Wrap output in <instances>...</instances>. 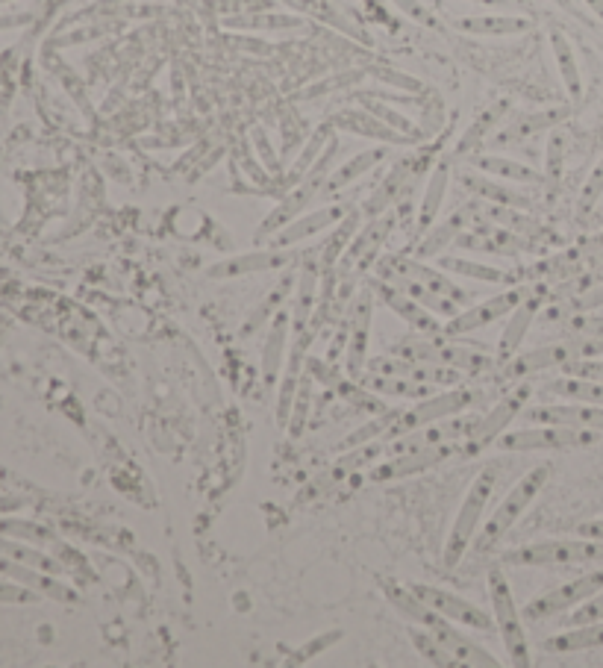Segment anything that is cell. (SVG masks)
I'll return each mask as SVG.
<instances>
[{
  "label": "cell",
  "mask_w": 603,
  "mask_h": 668,
  "mask_svg": "<svg viewBox=\"0 0 603 668\" xmlns=\"http://www.w3.org/2000/svg\"><path fill=\"white\" fill-rule=\"evenodd\" d=\"M389 354H398L403 360L412 362H430V365H448L459 368L468 377L477 374H495L501 368V362L495 354H486L477 345H462L456 342V336H424V339H401L392 345Z\"/></svg>",
  "instance_id": "1"
},
{
  "label": "cell",
  "mask_w": 603,
  "mask_h": 668,
  "mask_svg": "<svg viewBox=\"0 0 603 668\" xmlns=\"http://www.w3.org/2000/svg\"><path fill=\"white\" fill-rule=\"evenodd\" d=\"M506 566H603V542L598 539H545L521 548H509L501 557Z\"/></svg>",
  "instance_id": "2"
},
{
  "label": "cell",
  "mask_w": 603,
  "mask_h": 668,
  "mask_svg": "<svg viewBox=\"0 0 603 668\" xmlns=\"http://www.w3.org/2000/svg\"><path fill=\"white\" fill-rule=\"evenodd\" d=\"M498 477H501V468L498 465H486L474 477V483L468 486V495L462 498V507H459V513L453 518V527L451 533H448V542H445V554H442L445 568L459 566L465 551L471 548V539H474L477 524H480V518L486 513V504H489V498H492V492L498 486Z\"/></svg>",
  "instance_id": "3"
},
{
  "label": "cell",
  "mask_w": 603,
  "mask_h": 668,
  "mask_svg": "<svg viewBox=\"0 0 603 668\" xmlns=\"http://www.w3.org/2000/svg\"><path fill=\"white\" fill-rule=\"evenodd\" d=\"M598 430L583 427H562V424H536V427H518L498 436L495 448L506 454H530V451H571V448H589L598 445Z\"/></svg>",
  "instance_id": "4"
},
{
  "label": "cell",
  "mask_w": 603,
  "mask_h": 668,
  "mask_svg": "<svg viewBox=\"0 0 603 668\" xmlns=\"http://www.w3.org/2000/svg\"><path fill=\"white\" fill-rule=\"evenodd\" d=\"M601 339H586V336H577L571 342H553V345H542V348H533V351H524V354H515L512 360H506L498 368V377L503 383H518V380H527L539 371H551V368H562L568 362L583 360V357H592L603 351Z\"/></svg>",
  "instance_id": "5"
},
{
  "label": "cell",
  "mask_w": 603,
  "mask_h": 668,
  "mask_svg": "<svg viewBox=\"0 0 603 668\" xmlns=\"http://www.w3.org/2000/svg\"><path fill=\"white\" fill-rule=\"evenodd\" d=\"M489 598H492V618L495 627L501 633L503 648L509 654V666L530 668V645H527V633H524V616L515 604V595L509 589V580L503 574V568L489 571Z\"/></svg>",
  "instance_id": "6"
},
{
  "label": "cell",
  "mask_w": 603,
  "mask_h": 668,
  "mask_svg": "<svg viewBox=\"0 0 603 668\" xmlns=\"http://www.w3.org/2000/svg\"><path fill=\"white\" fill-rule=\"evenodd\" d=\"M480 398H483V392L465 389L462 383H459V386H448V389H439V392L415 401L412 407L401 410L395 427H392L389 436H386V442L401 439V436L412 433V430H421V427H427V424H433V421H439V418H448V415H459V412L471 410L474 404H480Z\"/></svg>",
  "instance_id": "7"
},
{
  "label": "cell",
  "mask_w": 603,
  "mask_h": 668,
  "mask_svg": "<svg viewBox=\"0 0 603 668\" xmlns=\"http://www.w3.org/2000/svg\"><path fill=\"white\" fill-rule=\"evenodd\" d=\"M548 477H551V465H533V468L506 492V498L495 507L492 518H489L486 527H483V542H480V548H489V545L501 542L503 536L515 527V521L524 515V510L539 498V492L545 489Z\"/></svg>",
  "instance_id": "8"
},
{
  "label": "cell",
  "mask_w": 603,
  "mask_h": 668,
  "mask_svg": "<svg viewBox=\"0 0 603 668\" xmlns=\"http://www.w3.org/2000/svg\"><path fill=\"white\" fill-rule=\"evenodd\" d=\"M530 395H533V386L530 383H515V389H509L506 395H503L501 401L492 407V410L486 412V415H477V421H474V427H471V433L465 436V442H462V454H468V457H474V454H480V451H486V448H492L495 442H498V436L509 430V424L521 415V410L527 407V401H530Z\"/></svg>",
  "instance_id": "9"
},
{
  "label": "cell",
  "mask_w": 603,
  "mask_h": 668,
  "mask_svg": "<svg viewBox=\"0 0 603 668\" xmlns=\"http://www.w3.org/2000/svg\"><path fill=\"white\" fill-rule=\"evenodd\" d=\"M601 589L603 566L589 571V574H583V577H574V580H568V583H562V586H556V589L542 592V595L533 598L527 607H521V616L527 618V621H545V618L562 616V613L580 607L586 598H592V595L601 592Z\"/></svg>",
  "instance_id": "10"
},
{
  "label": "cell",
  "mask_w": 603,
  "mask_h": 668,
  "mask_svg": "<svg viewBox=\"0 0 603 668\" xmlns=\"http://www.w3.org/2000/svg\"><path fill=\"white\" fill-rule=\"evenodd\" d=\"M527 292H530L527 286H509V289H503V292L492 295V298H486V301H480V304H474V307L456 312L453 318L445 321L442 336H456V339H462V336H468V333H474V330H483V327L501 321V318H506L512 309L527 298Z\"/></svg>",
  "instance_id": "11"
},
{
  "label": "cell",
  "mask_w": 603,
  "mask_h": 668,
  "mask_svg": "<svg viewBox=\"0 0 603 668\" xmlns=\"http://www.w3.org/2000/svg\"><path fill=\"white\" fill-rule=\"evenodd\" d=\"M374 289L371 283L356 292L348 307V339H345V374L359 380L368 365V339H371V318H374Z\"/></svg>",
  "instance_id": "12"
},
{
  "label": "cell",
  "mask_w": 603,
  "mask_h": 668,
  "mask_svg": "<svg viewBox=\"0 0 603 668\" xmlns=\"http://www.w3.org/2000/svg\"><path fill=\"white\" fill-rule=\"evenodd\" d=\"M389 274H401V277H409V280H415V283H421L424 289H430V292H436V295H442V298H448L453 304H465V301H471V292L468 289H462L453 277H448L439 265L433 268V265H424V259H412V257H383L377 262V277H389Z\"/></svg>",
  "instance_id": "13"
},
{
  "label": "cell",
  "mask_w": 603,
  "mask_h": 668,
  "mask_svg": "<svg viewBox=\"0 0 603 668\" xmlns=\"http://www.w3.org/2000/svg\"><path fill=\"white\" fill-rule=\"evenodd\" d=\"M395 224H398V215H395V212H383V215H377V218H368V221L356 230L353 242L348 245L345 257H342V262H339L336 268H339V271H351V274L368 271V268L374 265L377 254H380L383 242L392 236V227H395Z\"/></svg>",
  "instance_id": "14"
},
{
  "label": "cell",
  "mask_w": 603,
  "mask_h": 668,
  "mask_svg": "<svg viewBox=\"0 0 603 668\" xmlns=\"http://www.w3.org/2000/svg\"><path fill=\"white\" fill-rule=\"evenodd\" d=\"M477 415H448V418H439L421 430H412L401 439H392L386 442V454H403V451H415V448H430V445H462L465 436L471 433Z\"/></svg>",
  "instance_id": "15"
},
{
  "label": "cell",
  "mask_w": 603,
  "mask_h": 668,
  "mask_svg": "<svg viewBox=\"0 0 603 668\" xmlns=\"http://www.w3.org/2000/svg\"><path fill=\"white\" fill-rule=\"evenodd\" d=\"M292 262H298V254L289 248H259L251 254H236L230 259H221L215 265L206 268L209 280H239V277H251V274H265V271H280L289 268Z\"/></svg>",
  "instance_id": "16"
},
{
  "label": "cell",
  "mask_w": 603,
  "mask_h": 668,
  "mask_svg": "<svg viewBox=\"0 0 603 668\" xmlns=\"http://www.w3.org/2000/svg\"><path fill=\"white\" fill-rule=\"evenodd\" d=\"M456 451H462V445H430V448H415V451H403V454H392V460L377 463L368 471V480L386 483V480H403L421 471H430L445 460H451Z\"/></svg>",
  "instance_id": "17"
},
{
  "label": "cell",
  "mask_w": 603,
  "mask_h": 668,
  "mask_svg": "<svg viewBox=\"0 0 603 668\" xmlns=\"http://www.w3.org/2000/svg\"><path fill=\"white\" fill-rule=\"evenodd\" d=\"M409 589H412L427 607H433L439 616L451 618V621L468 627V630H492V624H495V618L489 616V613H483V610L474 607L471 601H465V598H459V595H453V592H445V589H439V586L409 583Z\"/></svg>",
  "instance_id": "18"
},
{
  "label": "cell",
  "mask_w": 603,
  "mask_h": 668,
  "mask_svg": "<svg viewBox=\"0 0 603 668\" xmlns=\"http://www.w3.org/2000/svg\"><path fill=\"white\" fill-rule=\"evenodd\" d=\"M371 289H374V295H377V301H380L383 307L392 309L401 321H406L409 327H415L418 333H424V336H442L445 321H442L436 312H430L424 304H418L415 298L403 295L401 289H395L389 280L377 277V280H371Z\"/></svg>",
  "instance_id": "19"
},
{
  "label": "cell",
  "mask_w": 603,
  "mask_h": 668,
  "mask_svg": "<svg viewBox=\"0 0 603 668\" xmlns=\"http://www.w3.org/2000/svg\"><path fill=\"white\" fill-rule=\"evenodd\" d=\"M518 418L533 421V424H562V427H583V430H598V433H603V407L580 404V401L524 407Z\"/></svg>",
  "instance_id": "20"
},
{
  "label": "cell",
  "mask_w": 603,
  "mask_h": 668,
  "mask_svg": "<svg viewBox=\"0 0 603 668\" xmlns=\"http://www.w3.org/2000/svg\"><path fill=\"white\" fill-rule=\"evenodd\" d=\"M480 218H483V206L480 204L459 206L453 215H448V221L433 224V227H430V230L421 236V242H418V248H415L418 259L439 257V254H445L453 242H456V239H459V236H462L468 227H474V221H480Z\"/></svg>",
  "instance_id": "21"
},
{
  "label": "cell",
  "mask_w": 603,
  "mask_h": 668,
  "mask_svg": "<svg viewBox=\"0 0 603 668\" xmlns=\"http://www.w3.org/2000/svg\"><path fill=\"white\" fill-rule=\"evenodd\" d=\"M456 248H465V251H480V254H498V257H515V254H524L530 251L533 245L515 233V230H506L501 224L495 227H468L456 242Z\"/></svg>",
  "instance_id": "22"
},
{
  "label": "cell",
  "mask_w": 603,
  "mask_h": 668,
  "mask_svg": "<svg viewBox=\"0 0 603 668\" xmlns=\"http://www.w3.org/2000/svg\"><path fill=\"white\" fill-rule=\"evenodd\" d=\"M345 215H348V206H321V209H315V212H303V215H298L295 221H289L286 227H280V230L271 236V245H274V248L301 245L303 239H312V236H318L321 230L336 227Z\"/></svg>",
  "instance_id": "23"
},
{
  "label": "cell",
  "mask_w": 603,
  "mask_h": 668,
  "mask_svg": "<svg viewBox=\"0 0 603 668\" xmlns=\"http://www.w3.org/2000/svg\"><path fill=\"white\" fill-rule=\"evenodd\" d=\"M289 336H292V312H277L271 318V327H268V336H265V345H262V383L265 389L271 392L283 374V365L289 357Z\"/></svg>",
  "instance_id": "24"
},
{
  "label": "cell",
  "mask_w": 603,
  "mask_h": 668,
  "mask_svg": "<svg viewBox=\"0 0 603 668\" xmlns=\"http://www.w3.org/2000/svg\"><path fill=\"white\" fill-rule=\"evenodd\" d=\"M542 304H545V301H542V292H539V289H530V292H527V298H524L518 307L506 315L501 342H498V351H495V357H498L501 365L518 354V348H521V342H524V336H527L530 324L536 321V315H539Z\"/></svg>",
  "instance_id": "25"
},
{
  "label": "cell",
  "mask_w": 603,
  "mask_h": 668,
  "mask_svg": "<svg viewBox=\"0 0 603 668\" xmlns=\"http://www.w3.org/2000/svg\"><path fill=\"white\" fill-rule=\"evenodd\" d=\"M330 124L339 127V130H348L353 136L377 139V142H386V145H412V142H415V139L398 133L395 127H389L386 121H380L377 115H371L365 106H362V109H342Z\"/></svg>",
  "instance_id": "26"
},
{
  "label": "cell",
  "mask_w": 603,
  "mask_h": 668,
  "mask_svg": "<svg viewBox=\"0 0 603 668\" xmlns=\"http://www.w3.org/2000/svg\"><path fill=\"white\" fill-rule=\"evenodd\" d=\"M301 274H298V295H295V309H292V336L303 333L309 327V318L315 312V289H318V277H321V265H318V251H306L301 259Z\"/></svg>",
  "instance_id": "27"
},
{
  "label": "cell",
  "mask_w": 603,
  "mask_h": 668,
  "mask_svg": "<svg viewBox=\"0 0 603 668\" xmlns=\"http://www.w3.org/2000/svg\"><path fill=\"white\" fill-rule=\"evenodd\" d=\"M412 159H403L398 162L383 180H380V186L371 192V198L362 204V215L365 218H377V215H383V212H389V206H395L401 201V195L409 189V180H412Z\"/></svg>",
  "instance_id": "28"
},
{
  "label": "cell",
  "mask_w": 603,
  "mask_h": 668,
  "mask_svg": "<svg viewBox=\"0 0 603 668\" xmlns=\"http://www.w3.org/2000/svg\"><path fill=\"white\" fill-rule=\"evenodd\" d=\"M359 383L365 389H371L374 395H383L389 401H421L433 392H439L436 386H427V383H418V380H406V377H392V374H377V371H362Z\"/></svg>",
  "instance_id": "29"
},
{
  "label": "cell",
  "mask_w": 603,
  "mask_h": 668,
  "mask_svg": "<svg viewBox=\"0 0 603 668\" xmlns=\"http://www.w3.org/2000/svg\"><path fill=\"white\" fill-rule=\"evenodd\" d=\"M448 651H451L453 657H456V663L459 666H477V668H495L501 666L498 663V657H492L486 648H480L477 642H471L465 633H459L456 627L451 624V618L439 627V630H430Z\"/></svg>",
  "instance_id": "30"
},
{
  "label": "cell",
  "mask_w": 603,
  "mask_h": 668,
  "mask_svg": "<svg viewBox=\"0 0 603 668\" xmlns=\"http://www.w3.org/2000/svg\"><path fill=\"white\" fill-rule=\"evenodd\" d=\"M448 186H451V162H439V165L433 168L430 180H427L424 195H421L418 218H415L418 233H427V230L436 224V218H439V212H442V206H445Z\"/></svg>",
  "instance_id": "31"
},
{
  "label": "cell",
  "mask_w": 603,
  "mask_h": 668,
  "mask_svg": "<svg viewBox=\"0 0 603 668\" xmlns=\"http://www.w3.org/2000/svg\"><path fill=\"white\" fill-rule=\"evenodd\" d=\"M462 186L468 189V192H474L477 198H483V201H492V204L498 206H512V209H530L533 201L524 195V192H518V189H512V186H506V183H498V180H492L489 174H477V171H468V174H462Z\"/></svg>",
  "instance_id": "32"
},
{
  "label": "cell",
  "mask_w": 603,
  "mask_h": 668,
  "mask_svg": "<svg viewBox=\"0 0 603 668\" xmlns=\"http://www.w3.org/2000/svg\"><path fill=\"white\" fill-rule=\"evenodd\" d=\"M542 648L551 651V654H583V651L603 648V621H589V624L568 627V630L556 633L551 639H545Z\"/></svg>",
  "instance_id": "33"
},
{
  "label": "cell",
  "mask_w": 603,
  "mask_h": 668,
  "mask_svg": "<svg viewBox=\"0 0 603 668\" xmlns=\"http://www.w3.org/2000/svg\"><path fill=\"white\" fill-rule=\"evenodd\" d=\"M471 165L477 171L489 174V177H498V180H506V183H518V186H536V183L545 180L536 168H530V165H524L518 159H506V156H471Z\"/></svg>",
  "instance_id": "34"
},
{
  "label": "cell",
  "mask_w": 603,
  "mask_h": 668,
  "mask_svg": "<svg viewBox=\"0 0 603 668\" xmlns=\"http://www.w3.org/2000/svg\"><path fill=\"white\" fill-rule=\"evenodd\" d=\"M362 209H348V215L333 227V233L327 236V242L321 245V251H318V265L321 268H336L342 257H345V251H348V245L353 242V236H356V230L362 227Z\"/></svg>",
  "instance_id": "35"
},
{
  "label": "cell",
  "mask_w": 603,
  "mask_h": 668,
  "mask_svg": "<svg viewBox=\"0 0 603 668\" xmlns=\"http://www.w3.org/2000/svg\"><path fill=\"white\" fill-rule=\"evenodd\" d=\"M456 27L471 36H518V33H527L533 24L521 15H471V18H459Z\"/></svg>",
  "instance_id": "36"
},
{
  "label": "cell",
  "mask_w": 603,
  "mask_h": 668,
  "mask_svg": "<svg viewBox=\"0 0 603 668\" xmlns=\"http://www.w3.org/2000/svg\"><path fill=\"white\" fill-rule=\"evenodd\" d=\"M545 395L562 398V401H580V404L603 407V383H598V380H586V377L562 374L559 380L545 383Z\"/></svg>",
  "instance_id": "37"
},
{
  "label": "cell",
  "mask_w": 603,
  "mask_h": 668,
  "mask_svg": "<svg viewBox=\"0 0 603 668\" xmlns=\"http://www.w3.org/2000/svg\"><path fill=\"white\" fill-rule=\"evenodd\" d=\"M386 159V148H371V151H362V154H356L353 159H348L345 165H339L330 177H327V183H324V192H339V189H345V186H351L353 180H359L365 171H371L374 165H380Z\"/></svg>",
  "instance_id": "38"
},
{
  "label": "cell",
  "mask_w": 603,
  "mask_h": 668,
  "mask_svg": "<svg viewBox=\"0 0 603 668\" xmlns=\"http://www.w3.org/2000/svg\"><path fill=\"white\" fill-rule=\"evenodd\" d=\"M551 48L556 56V68H559V77L571 95V101H577L583 95V80H580V68H577V59H574V48L571 42L565 39V33L551 30Z\"/></svg>",
  "instance_id": "39"
},
{
  "label": "cell",
  "mask_w": 603,
  "mask_h": 668,
  "mask_svg": "<svg viewBox=\"0 0 603 668\" xmlns=\"http://www.w3.org/2000/svg\"><path fill=\"white\" fill-rule=\"evenodd\" d=\"M439 268L448 271V274H456V277L480 280V283H509V280H515V277H509L503 268H495V265H486V262H474V259H462V257H442L439 259Z\"/></svg>",
  "instance_id": "40"
},
{
  "label": "cell",
  "mask_w": 603,
  "mask_h": 668,
  "mask_svg": "<svg viewBox=\"0 0 603 668\" xmlns=\"http://www.w3.org/2000/svg\"><path fill=\"white\" fill-rule=\"evenodd\" d=\"M398 415H401V410L377 412V418H368L362 427H356L353 433H348V436H345V442H342L339 448H342V451H351V448H359V445H368V442H380V439H386V436H389V430L395 427Z\"/></svg>",
  "instance_id": "41"
},
{
  "label": "cell",
  "mask_w": 603,
  "mask_h": 668,
  "mask_svg": "<svg viewBox=\"0 0 603 668\" xmlns=\"http://www.w3.org/2000/svg\"><path fill=\"white\" fill-rule=\"evenodd\" d=\"M330 139H333V124H324V127H318V130L309 136L306 148L298 154L295 165H292V171L286 174V183H289V186H298L303 177L309 174V168L318 162V156L324 154V145H327Z\"/></svg>",
  "instance_id": "42"
},
{
  "label": "cell",
  "mask_w": 603,
  "mask_h": 668,
  "mask_svg": "<svg viewBox=\"0 0 603 668\" xmlns=\"http://www.w3.org/2000/svg\"><path fill=\"white\" fill-rule=\"evenodd\" d=\"M406 633H409V639H412L415 651H418V654H421L427 663H433V666H439V668L459 666V663H456V657H453L451 651H448V648H445V645H442V642H439V639H436V636H433L427 627L421 630L418 624H409V630H406Z\"/></svg>",
  "instance_id": "43"
},
{
  "label": "cell",
  "mask_w": 603,
  "mask_h": 668,
  "mask_svg": "<svg viewBox=\"0 0 603 668\" xmlns=\"http://www.w3.org/2000/svg\"><path fill=\"white\" fill-rule=\"evenodd\" d=\"M565 115H568L565 109H545V112L524 115V118L512 121V127L503 133L501 142H509V139H527V136H533V133H539V130H548V127H553V124H556V121H562Z\"/></svg>",
  "instance_id": "44"
},
{
  "label": "cell",
  "mask_w": 603,
  "mask_h": 668,
  "mask_svg": "<svg viewBox=\"0 0 603 668\" xmlns=\"http://www.w3.org/2000/svg\"><path fill=\"white\" fill-rule=\"evenodd\" d=\"M356 98H359V101H362V106H365V109H368V112H371V115H377V118H380V121H386V124H389V127H395V130H398V133H403V136H409V139H415V142H418V139H421V133H418V127H415V124H412V121H409V118H406V115H401V112H398V109H392V106H386V103L377 101V98H374V101H371V98H368V95H365V92H356Z\"/></svg>",
  "instance_id": "45"
},
{
  "label": "cell",
  "mask_w": 603,
  "mask_h": 668,
  "mask_svg": "<svg viewBox=\"0 0 603 668\" xmlns=\"http://www.w3.org/2000/svg\"><path fill=\"white\" fill-rule=\"evenodd\" d=\"M286 295H289V280L280 283V286H274L271 295L265 298V304L259 309H253L251 315H248V321H245V327H242V336H253V330H259L265 318H274V315L280 312V304H283Z\"/></svg>",
  "instance_id": "46"
},
{
  "label": "cell",
  "mask_w": 603,
  "mask_h": 668,
  "mask_svg": "<svg viewBox=\"0 0 603 668\" xmlns=\"http://www.w3.org/2000/svg\"><path fill=\"white\" fill-rule=\"evenodd\" d=\"M498 115H501V109H486V112L474 121V127L462 136V142H459V154H471V151L483 142V136L492 130V124L498 121Z\"/></svg>",
  "instance_id": "47"
},
{
  "label": "cell",
  "mask_w": 603,
  "mask_h": 668,
  "mask_svg": "<svg viewBox=\"0 0 603 668\" xmlns=\"http://www.w3.org/2000/svg\"><path fill=\"white\" fill-rule=\"evenodd\" d=\"M589 621H603V589L595 592L592 598H586L580 607H574L571 616L562 618L565 627H577V624H589Z\"/></svg>",
  "instance_id": "48"
},
{
  "label": "cell",
  "mask_w": 603,
  "mask_h": 668,
  "mask_svg": "<svg viewBox=\"0 0 603 668\" xmlns=\"http://www.w3.org/2000/svg\"><path fill=\"white\" fill-rule=\"evenodd\" d=\"M371 77H377L386 86H398L403 92H424L421 80H415V77H409L403 71H395V68H371Z\"/></svg>",
  "instance_id": "49"
},
{
  "label": "cell",
  "mask_w": 603,
  "mask_h": 668,
  "mask_svg": "<svg viewBox=\"0 0 603 668\" xmlns=\"http://www.w3.org/2000/svg\"><path fill=\"white\" fill-rule=\"evenodd\" d=\"M251 139H253L256 154H259V159H262V165L268 168V174H283V165H280V159H277L274 148H271V142H268V133H265L262 127H253Z\"/></svg>",
  "instance_id": "50"
},
{
  "label": "cell",
  "mask_w": 603,
  "mask_h": 668,
  "mask_svg": "<svg viewBox=\"0 0 603 668\" xmlns=\"http://www.w3.org/2000/svg\"><path fill=\"white\" fill-rule=\"evenodd\" d=\"M568 327H571L577 336H586V339H601L603 342V315L577 312V315H571Z\"/></svg>",
  "instance_id": "51"
},
{
  "label": "cell",
  "mask_w": 603,
  "mask_h": 668,
  "mask_svg": "<svg viewBox=\"0 0 603 668\" xmlns=\"http://www.w3.org/2000/svg\"><path fill=\"white\" fill-rule=\"evenodd\" d=\"M603 195V156L601 162L595 165V171H592V177L586 180V186H583V195H580V212L586 215L592 206L598 204V198Z\"/></svg>",
  "instance_id": "52"
},
{
  "label": "cell",
  "mask_w": 603,
  "mask_h": 668,
  "mask_svg": "<svg viewBox=\"0 0 603 668\" xmlns=\"http://www.w3.org/2000/svg\"><path fill=\"white\" fill-rule=\"evenodd\" d=\"M562 374H571V377H586V380H598V383H603V360L583 357V360L568 362V365H562Z\"/></svg>",
  "instance_id": "53"
},
{
  "label": "cell",
  "mask_w": 603,
  "mask_h": 668,
  "mask_svg": "<svg viewBox=\"0 0 603 668\" xmlns=\"http://www.w3.org/2000/svg\"><path fill=\"white\" fill-rule=\"evenodd\" d=\"M598 307H603V280L601 283H595L592 289L580 292V295L568 304V312L577 315V312H595Z\"/></svg>",
  "instance_id": "54"
},
{
  "label": "cell",
  "mask_w": 603,
  "mask_h": 668,
  "mask_svg": "<svg viewBox=\"0 0 603 668\" xmlns=\"http://www.w3.org/2000/svg\"><path fill=\"white\" fill-rule=\"evenodd\" d=\"M395 6L406 12L412 21H418V24H424V27H439V21L433 18V12L430 9H424L418 0H395Z\"/></svg>",
  "instance_id": "55"
},
{
  "label": "cell",
  "mask_w": 603,
  "mask_h": 668,
  "mask_svg": "<svg viewBox=\"0 0 603 668\" xmlns=\"http://www.w3.org/2000/svg\"><path fill=\"white\" fill-rule=\"evenodd\" d=\"M559 159H562V136L556 133V136H551V145H548V177L551 180L559 177Z\"/></svg>",
  "instance_id": "56"
},
{
  "label": "cell",
  "mask_w": 603,
  "mask_h": 668,
  "mask_svg": "<svg viewBox=\"0 0 603 668\" xmlns=\"http://www.w3.org/2000/svg\"><path fill=\"white\" fill-rule=\"evenodd\" d=\"M577 536H586V539H598V542H603V518L577 524Z\"/></svg>",
  "instance_id": "57"
},
{
  "label": "cell",
  "mask_w": 603,
  "mask_h": 668,
  "mask_svg": "<svg viewBox=\"0 0 603 668\" xmlns=\"http://www.w3.org/2000/svg\"><path fill=\"white\" fill-rule=\"evenodd\" d=\"M583 3H586V6H589V9L603 21V0H583Z\"/></svg>",
  "instance_id": "58"
},
{
  "label": "cell",
  "mask_w": 603,
  "mask_h": 668,
  "mask_svg": "<svg viewBox=\"0 0 603 668\" xmlns=\"http://www.w3.org/2000/svg\"><path fill=\"white\" fill-rule=\"evenodd\" d=\"M468 3H480V6H501L506 0H468Z\"/></svg>",
  "instance_id": "59"
}]
</instances>
